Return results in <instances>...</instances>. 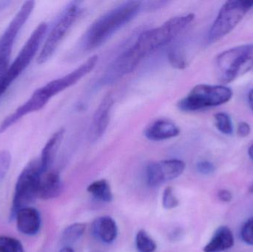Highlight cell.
<instances>
[{
	"mask_svg": "<svg viewBox=\"0 0 253 252\" xmlns=\"http://www.w3.org/2000/svg\"><path fill=\"white\" fill-rule=\"evenodd\" d=\"M81 11L80 3L77 1L71 3L65 9L53 29L50 31L37 57L38 64L42 65L45 63L54 54L62 40L78 19Z\"/></svg>",
	"mask_w": 253,
	"mask_h": 252,
	"instance_id": "cell-7",
	"label": "cell"
},
{
	"mask_svg": "<svg viewBox=\"0 0 253 252\" xmlns=\"http://www.w3.org/2000/svg\"><path fill=\"white\" fill-rule=\"evenodd\" d=\"M84 223H76L68 226L62 234V241L65 245H72L79 241L85 231Z\"/></svg>",
	"mask_w": 253,
	"mask_h": 252,
	"instance_id": "cell-20",
	"label": "cell"
},
{
	"mask_svg": "<svg viewBox=\"0 0 253 252\" xmlns=\"http://www.w3.org/2000/svg\"><path fill=\"white\" fill-rule=\"evenodd\" d=\"M242 240L246 243L247 244L253 246V217L248 219L241 232Z\"/></svg>",
	"mask_w": 253,
	"mask_h": 252,
	"instance_id": "cell-26",
	"label": "cell"
},
{
	"mask_svg": "<svg viewBox=\"0 0 253 252\" xmlns=\"http://www.w3.org/2000/svg\"><path fill=\"white\" fill-rule=\"evenodd\" d=\"M179 204V201L173 194V191L171 187H167L163 192L162 196V205L165 210H172L176 208Z\"/></svg>",
	"mask_w": 253,
	"mask_h": 252,
	"instance_id": "cell-24",
	"label": "cell"
},
{
	"mask_svg": "<svg viewBox=\"0 0 253 252\" xmlns=\"http://www.w3.org/2000/svg\"><path fill=\"white\" fill-rule=\"evenodd\" d=\"M197 170L203 175H211L215 171V167L212 163L208 161H202L197 164Z\"/></svg>",
	"mask_w": 253,
	"mask_h": 252,
	"instance_id": "cell-27",
	"label": "cell"
},
{
	"mask_svg": "<svg viewBox=\"0 0 253 252\" xmlns=\"http://www.w3.org/2000/svg\"><path fill=\"white\" fill-rule=\"evenodd\" d=\"M97 62V56H91L72 72L57 79L50 81L43 87L37 89V91L48 103L49 101L53 96H56L63 90L74 85L76 83L78 82L80 80L90 73L94 69Z\"/></svg>",
	"mask_w": 253,
	"mask_h": 252,
	"instance_id": "cell-10",
	"label": "cell"
},
{
	"mask_svg": "<svg viewBox=\"0 0 253 252\" xmlns=\"http://www.w3.org/2000/svg\"><path fill=\"white\" fill-rule=\"evenodd\" d=\"M87 192L91 194L95 198L102 202L110 203L113 201L112 191L106 180H99L89 185Z\"/></svg>",
	"mask_w": 253,
	"mask_h": 252,
	"instance_id": "cell-19",
	"label": "cell"
},
{
	"mask_svg": "<svg viewBox=\"0 0 253 252\" xmlns=\"http://www.w3.org/2000/svg\"><path fill=\"white\" fill-rule=\"evenodd\" d=\"M74 252V250H73L72 248H71V247H64L63 249H62V250H61L60 252Z\"/></svg>",
	"mask_w": 253,
	"mask_h": 252,
	"instance_id": "cell-32",
	"label": "cell"
},
{
	"mask_svg": "<svg viewBox=\"0 0 253 252\" xmlns=\"http://www.w3.org/2000/svg\"><path fill=\"white\" fill-rule=\"evenodd\" d=\"M218 197L220 201L225 203L230 202L233 198L231 192L227 190V189H221V190L218 191Z\"/></svg>",
	"mask_w": 253,
	"mask_h": 252,
	"instance_id": "cell-29",
	"label": "cell"
},
{
	"mask_svg": "<svg viewBox=\"0 0 253 252\" xmlns=\"http://www.w3.org/2000/svg\"><path fill=\"white\" fill-rule=\"evenodd\" d=\"M8 87V84L6 83V81H4L2 76L0 77V97H1V95L6 91V90H7Z\"/></svg>",
	"mask_w": 253,
	"mask_h": 252,
	"instance_id": "cell-30",
	"label": "cell"
},
{
	"mask_svg": "<svg viewBox=\"0 0 253 252\" xmlns=\"http://www.w3.org/2000/svg\"><path fill=\"white\" fill-rule=\"evenodd\" d=\"M114 104V97L110 93L105 95L99 104L89 129V139L91 142H96L105 134L109 124Z\"/></svg>",
	"mask_w": 253,
	"mask_h": 252,
	"instance_id": "cell-12",
	"label": "cell"
},
{
	"mask_svg": "<svg viewBox=\"0 0 253 252\" xmlns=\"http://www.w3.org/2000/svg\"><path fill=\"white\" fill-rule=\"evenodd\" d=\"M135 246L138 252H154L156 244L144 230H140L135 238Z\"/></svg>",
	"mask_w": 253,
	"mask_h": 252,
	"instance_id": "cell-21",
	"label": "cell"
},
{
	"mask_svg": "<svg viewBox=\"0 0 253 252\" xmlns=\"http://www.w3.org/2000/svg\"><path fill=\"white\" fill-rule=\"evenodd\" d=\"M142 7V2L128 1L104 13L87 30L83 38V46L87 50L102 45L119 29L130 22Z\"/></svg>",
	"mask_w": 253,
	"mask_h": 252,
	"instance_id": "cell-2",
	"label": "cell"
},
{
	"mask_svg": "<svg viewBox=\"0 0 253 252\" xmlns=\"http://www.w3.org/2000/svg\"><path fill=\"white\" fill-rule=\"evenodd\" d=\"M14 218L16 220L18 230L24 235H37L41 227V217L38 210L33 207L21 209L16 213Z\"/></svg>",
	"mask_w": 253,
	"mask_h": 252,
	"instance_id": "cell-13",
	"label": "cell"
},
{
	"mask_svg": "<svg viewBox=\"0 0 253 252\" xmlns=\"http://www.w3.org/2000/svg\"><path fill=\"white\" fill-rule=\"evenodd\" d=\"M249 192L250 193L253 194V182L252 183V184L251 185V186H250Z\"/></svg>",
	"mask_w": 253,
	"mask_h": 252,
	"instance_id": "cell-34",
	"label": "cell"
},
{
	"mask_svg": "<svg viewBox=\"0 0 253 252\" xmlns=\"http://www.w3.org/2000/svg\"><path fill=\"white\" fill-rule=\"evenodd\" d=\"M169 60L171 65L178 69H183L187 65L185 58L178 49H173L169 53Z\"/></svg>",
	"mask_w": 253,
	"mask_h": 252,
	"instance_id": "cell-25",
	"label": "cell"
},
{
	"mask_svg": "<svg viewBox=\"0 0 253 252\" xmlns=\"http://www.w3.org/2000/svg\"><path fill=\"white\" fill-rule=\"evenodd\" d=\"M64 134H65L64 129L57 130L56 133H53V136L49 139L46 144L44 145L42 151L41 158H40L42 174L47 173L51 166L56 152L62 143Z\"/></svg>",
	"mask_w": 253,
	"mask_h": 252,
	"instance_id": "cell-17",
	"label": "cell"
},
{
	"mask_svg": "<svg viewBox=\"0 0 253 252\" xmlns=\"http://www.w3.org/2000/svg\"><path fill=\"white\" fill-rule=\"evenodd\" d=\"M93 236L105 244H111L117 239L118 228L115 220L109 216L98 217L92 224Z\"/></svg>",
	"mask_w": 253,
	"mask_h": 252,
	"instance_id": "cell-16",
	"label": "cell"
},
{
	"mask_svg": "<svg viewBox=\"0 0 253 252\" xmlns=\"http://www.w3.org/2000/svg\"><path fill=\"white\" fill-rule=\"evenodd\" d=\"M215 125L221 133L230 136L233 133V125L231 118L226 112H220L214 115Z\"/></svg>",
	"mask_w": 253,
	"mask_h": 252,
	"instance_id": "cell-22",
	"label": "cell"
},
{
	"mask_svg": "<svg viewBox=\"0 0 253 252\" xmlns=\"http://www.w3.org/2000/svg\"><path fill=\"white\" fill-rule=\"evenodd\" d=\"M237 135L241 138H246L247 136H249L250 133L251 132V127L248 123L242 121V122L239 123L238 125Z\"/></svg>",
	"mask_w": 253,
	"mask_h": 252,
	"instance_id": "cell-28",
	"label": "cell"
},
{
	"mask_svg": "<svg viewBox=\"0 0 253 252\" xmlns=\"http://www.w3.org/2000/svg\"><path fill=\"white\" fill-rule=\"evenodd\" d=\"M185 169L184 161L179 159L164 160L149 164L146 171L147 184L151 187L179 177Z\"/></svg>",
	"mask_w": 253,
	"mask_h": 252,
	"instance_id": "cell-11",
	"label": "cell"
},
{
	"mask_svg": "<svg viewBox=\"0 0 253 252\" xmlns=\"http://www.w3.org/2000/svg\"><path fill=\"white\" fill-rule=\"evenodd\" d=\"M234 245L233 232L227 226L217 229L212 239L204 248L205 252H220L232 248Z\"/></svg>",
	"mask_w": 253,
	"mask_h": 252,
	"instance_id": "cell-18",
	"label": "cell"
},
{
	"mask_svg": "<svg viewBox=\"0 0 253 252\" xmlns=\"http://www.w3.org/2000/svg\"><path fill=\"white\" fill-rule=\"evenodd\" d=\"M42 173L40 159L28 163L19 176L15 187L10 219L13 220L21 209L28 207L38 197L39 186Z\"/></svg>",
	"mask_w": 253,
	"mask_h": 252,
	"instance_id": "cell-5",
	"label": "cell"
},
{
	"mask_svg": "<svg viewBox=\"0 0 253 252\" xmlns=\"http://www.w3.org/2000/svg\"><path fill=\"white\" fill-rule=\"evenodd\" d=\"M60 176L56 172H47L42 176L39 186L38 197L43 200L57 198L62 193Z\"/></svg>",
	"mask_w": 253,
	"mask_h": 252,
	"instance_id": "cell-15",
	"label": "cell"
},
{
	"mask_svg": "<svg viewBox=\"0 0 253 252\" xmlns=\"http://www.w3.org/2000/svg\"><path fill=\"white\" fill-rule=\"evenodd\" d=\"M178 126L168 119H158L153 121L144 130V136L153 142L168 140L179 135Z\"/></svg>",
	"mask_w": 253,
	"mask_h": 252,
	"instance_id": "cell-14",
	"label": "cell"
},
{
	"mask_svg": "<svg viewBox=\"0 0 253 252\" xmlns=\"http://www.w3.org/2000/svg\"><path fill=\"white\" fill-rule=\"evenodd\" d=\"M253 7V0H230L223 4L212 23L208 39L215 42L230 34Z\"/></svg>",
	"mask_w": 253,
	"mask_h": 252,
	"instance_id": "cell-6",
	"label": "cell"
},
{
	"mask_svg": "<svg viewBox=\"0 0 253 252\" xmlns=\"http://www.w3.org/2000/svg\"><path fill=\"white\" fill-rule=\"evenodd\" d=\"M215 65L220 81L232 82L253 68V43L222 52L217 56Z\"/></svg>",
	"mask_w": 253,
	"mask_h": 252,
	"instance_id": "cell-3",
	"label": "cell"
},
{
	"mask_svg": "<svg viewBox=\"0 0 253 252\" xmlns=\"http://www.w3.org/2000/svg\"><path fill=\"white\" fill-rule=\"evenodd\" d=\"M47 25L42 22L33 31L19 54L11 65H9L3 78L9 86L28 68L38 51L39 47L47 31Z\"/></svg>",
	"mask_w": 253,
	"mask_h": 252,
	"instance_id": "cell-8",
	"label": "cell"
},
{
	"mask_svg": "<svg viewBox=\"0 0 253 252\" xmlns=\"http://www.w3.org/2000/svg\"><path fill=\"white\" fill-rule=\"evenodd\" d=\"M0 252H25L20 241L11 237L0 236Z\"/></svg>",
	"mask_w": 253,
	"mask_h": 252,
	"instance_id": "cell-23",
	"label": "cell"
},
{
	"mask_svg": "<svg viewBox=\"0 0 253 252\" xmlns=\"http://www.w3.org/2000/svg\"><path fill=\"white\" fill-rule=\"evenodd\" d=\"M248 154H249L250 158L253 161V143L250 146L249 149H248Z\"/></svg>",
	"mask_w": 253,
	"mask_h": 252,
	"instance_id": "cell-33",
	"label": "cell"
},
{
	"mask_svg": "<svg viewBox=\"0 0 253 252\" xmlns=\"http://www.w3.org/2000/svg\"><path fill=\"white\" fill-rule=\"evenodd\" d=\"M194 19L193 13L175 16L157 28L143 32L135 42L110 65L104 75V84H111L130 73L144 58L172 41Z\"/></svg>",
	"mask_w": 253,
	"mask_h": 252,
	"instance_id": "cell-1",
	"label": "cell"
},
{
	"mask_svg": "<svg viewBox=\"0 0 253 252\" xmlns=\"http://www.w3.org/2000/svg\"><path fill=\"white\" fill-rule=\"evenodd\" d=\"M34 4V1H25L0 38V77L5 73L8 68L15 40L32 13Z\"/></svg>",
	"mask_w": 253,
	"mask_h": 252,
	"instance_id": "cell-9",
	"label": "cell"
},
{
	"mask_svg": "<svg viewBox=\"0 0 253 252\" xmlns=\"http://www.w3.org/2000/svg\"><path fill=\"white\" fill-rule=\"evenodd\" d=\"M233 96V90L223 84H199L179 101L178 107L184 112H195L224 105L230 102Z\"/></svg>",
	"mask_w": 253,
	"mask_h": 252,
	"instance_id": "cell-4",
	"label": "cell"
},
{
	"mask_svg": "<svg viewBox=\"0 0 253 252\" xmlns=\"http://www.w3.org/2000/svg\"><path fill=\"white\" fill-rule=\"evenodd\" d=\"M248 102H249L250 107L253 112V89L250 90L249 94H248Z\"/></svg>",
	"mask_w": 253,
	"mask_h": 252,
	"instance_id": "cell-31",
	"label": "cell"
}]
</instances>
